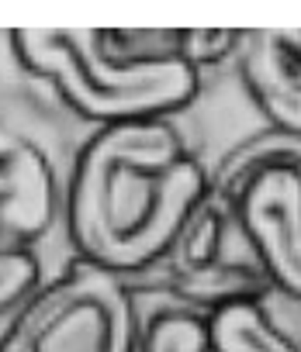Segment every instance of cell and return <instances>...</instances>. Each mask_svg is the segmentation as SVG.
Returning <instances> with one entry per match:
<instances>
[{
	"instance_id": "obj_1",
	"label": "cell",
	"mask_w": 301,
	"mask_h": 352,
	"mask_svg": "<svg viewBox=\"0 0 301 352\" xmlns=\"http://www.w3.org/2000/svg\"><path fill=\"white\" fill-rule=\"evenodd\" d=\"M208 194L201 162L167 121L111 124L83 148L70 187L80 256L114 276L163 259Z\"/></svg>"
},
{
	"instance_id": "obj_7",
	"label": "cell",
	"mask_w": 301,
	"mask_h": 352,
	"mask_svg": "<svg viewBox=\"0 0 301 352\" xmlns=\"http://www.w3.org/2000/svg\"><path fill=\"white\" fill-rule=\"evenodd\" d=\"M242 76L277 131L301 135V32H256Z\"/></svg>"
},
{
	"instance_id": "obj_8",
	"label": "cell",
	"mask_w": 301,
	"mask_h": 352,
	"mask_svg": "<svg viewBox=\"0 0 301 352\" xmlns=\"http://www.w3.org/2000/svg\"><path fill=\"white\" fill-rule=\"evenodd\" d=\"M39 287V263L25 249L0 252V314L14 304H25V297Z\"/></svg>"
},
{
	"instance_id": "obj_5",
	"label": "cell",
	"mask_w": 301,
	"mask_h": 352,
	"mask_svg": "<svg viewBox=\"0 0 301 352\" xmlns=\"http://www.w3.org/2000/svg\"><path fill=\"white\" fill-rule=\"evenodd\" d=\"M142 352H301L253 297L215 304L208 318L163 311L142 335Z\"/></svg>"
},
{
	"instance_id": "obj_3",
	"label": "cell",
	"mask_w": 301,
	"mask_h": 352,
	"mask_svg": "<svg viewBox=\"0 0 301 352\" xmlns=\"http://www.w3.org/2000/svg\"><path fill=\"white\" fill-rule=\"evenodd\" d=\"M70 331H80L83 352H142L121 280L87 259L25 297L0 338V352H49Z\"/></svg>"
},
{
	"instance_id": "obj_4",
	"label": "cell",
	"mask_w": 301,
	"mask_h": 352,
	"mask_svg": "<svg viewBox=\"0 0 301 352\" xmlns=\"http://www.w3.org/2000/svg\"><path fill=\"white\" fill-rule=\"evenodd\" d=\"M236 225L267 280L301 300V169L267 166L239 194Z\"/></svg>"
},
{
	"instance_id": "obj_6",
	"label": "cell",
	"mask_w": 301,
	"mask_h": 352,
	"mask_svg": "<svg viewBox=\"0 0 301 352\" xmlns=\"http://www.w3.org/2000/svg\"><path fill=\"white\" fill-rule=\"evenodd\" d=\"M56 180L49 159L14 128L0 124V225L35 239L52 225Z\"/></svg>"
},
{
	"instance_id": "obj_2",
	"label": "cell",
	"mask_w": 301,
	"mask_h": 352,
	"mask_svg": "<svg viewBox=\"0 0 301 352\" xmlns=\"http://www.w3.org/2000/svg\"><path fill=\"white\" fill-rule=\"evenodd\" d=\"M11 49L80 118L104 128L163 121V114L187 107L201 83L198 66L180 52L114 56L111 38L97 28H18Z\"/></svg>"
}]
</instances>
